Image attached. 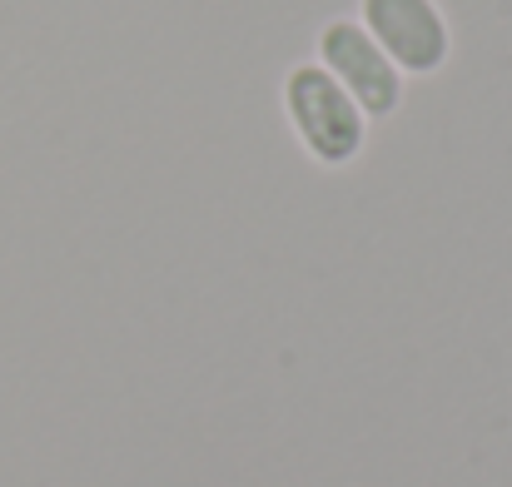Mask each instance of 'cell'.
<instances>
[{
    "label": "cell",
    "mask_w": 512,
    "mask_h": 487,
    "mask_svg": "<svg viewBox=\"0 0 512 487\" xmlns=\"http://www.w3.org/2000/svg\"><path fill=\"white\" fill-rule=\"evenodd\" d=\"M284 115H289L299 145L309 150V160H319L324 169L353 164L368 145V115L353 105V95L319 60L314 65L304 60L284 75Z\"/></svg>",
    "instance_id": "6da1fadb"
},
{
    "label": "cell",
    "mask_w": 512,
    "mask_h": 487,
    "mask_svg": "<svg viewBox=\"0 0 512 487\" xmlns=\"http://www.w3.org/2000/svg\"><path fill=\"white\" fill-rule=\"evenodd\" d=\"M319 65L353 95L368 120H388L403 105V70L358 20H329L319 30Z\"/></svg>",
    "instance_id": "7a4b0ae2"
},
{
    "label": "cell",
    "mask_w": 512,
    "mask_h": 487,
    "mask_svg": "<svg viewBox=\"0 0 512 487\" xmlns=\"http://www.w3.org/2000/svg\"><path fill=\"white\" fill-rule=\"evenodd\" d=\"M358 25L403 75H438L453 55V30L438 0H358Z\"/></svg>",
    "instance_id": "3957f363"
}]
</instances>
